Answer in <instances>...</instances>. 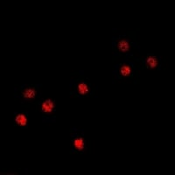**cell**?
Returning a JSON list of instances; mask_svg holds the SVG:
<instances>
[{
    "instance_id": "3957f363",
    "label": "cell",
    "mask_w": 175,
    "mask_h": 175,
    "mask_svg": "<svg viewBox=\"0 0 175 175\" xmlns=\"http://www.w3.org/2000/svg\"><path fill=\"white\" fill-rule=\"evenodd\" d=\"M15 123L19 126H25L27 123V118L25 114H18L15 118Z\"/></svg>"
},
{
    "instance_id": "8992f818",
    "label": "cell",
    "mask_w": 175,
    "mask_h": 175,
    "mask_svg": "<svg viewBox=\"0 0 175 175\" xmlns=\"http://www.w3.org/2000/svg\"><path fill=\"white\" fill-rule=\"evenodd\" d=\"M118 49L123 52V53H125L127 51H129L130 49V44H129V41H126V40H122L118 42Z\"/></svg>"
},
{
    "instance_id": "277c9868",
    "label": "cell",
    "mask_w": 175,
    "mask_h": 175,
    "mask_svg": "<svg viewBox=\"0 0 175 175\" xmlns=\"http://www.w3.org/2000/svg\"><path fill=\"white\" fill-rule=\"evenodd\" d=\"M74 146L78 151H82L85 147V143L82 138H76L74 140Z\"/></svg>"
},
{
    "instance_id": "6da1fadb",
    "label": "cell",
    "mask_w": 175,
    "mask_h": 175,
    "mask_svg": "<svg viewBox=\"0 0 175 175\" xmlns=\"http://www.w3.org/2000/svg\"><path fill=\"white\" fill-rule=\"evenodd\" d=\"M54 109V102L51 99H47L43 102L41 105V110L44 113H51Z\"/></svg>"
},
{
    "instance_id": "7a4b0ae2",
    "label": "cell",
    "mask_w": 175,
    "mask_h": 175,
    "mask_svg": "<svg viewBox=\"0 0 175 175\" xmlns=\"http://www.w3.org/2000/svg\"><path fill=\"white\" fill-rule=\"evenodd\" d=\"M22 96L26 100H31L36 96V91L33 88H29V89H25V90H23L22 92Z\"/></svg>"
},
{
    "instance_id": "5b68a950",
    "label": "cell",
    "mask_w": 175,
    "mask_h": 175,
    "mask_svg": "<svg viewBox=\"0 0 175 175\" xmlns=\"http://www.w3.org/2000/svg\"><path fill=\"white\" fill-rule=\"evenodd\" d=\"M77 90L78 93L80 94V95H82V96H85V95L89 94V92H90V88H89V86L87 85L85 82L79 83L78 84Z\"/></svg>"
},
{
    "instance_id": "ba28073f",
    "label": "cell",
    "mask_w": 175,
    "mask_h": 175,
    "mask_svg": "<svg viewBox=\"0 0 175 175\" xmlns=\"http://www.w3.org/2000/svg\"><path fill=\"white\" fill-rule=\"evenodd\" d=\"M120 74L122 76H129L130 74H131V68H130V66L128 65H123L121 68H120Z\"/></svg>"
},
{
    "instance_id": "52a82bcc",
    "label": "cell",
    "mask_w": 175,
    "mask_h": 175,
    "mask_svg": "<svg viewBox=\"0 0 175 175\" xmlns=\"http://www.w3.org/2000/svg\"><path fill=\"white\" fill-rule=\"evenodd\" d=\"M146 64L150 68H155L158 66V60L154 56H150L147 58Z\"/></svg>"
}]
</instances>
